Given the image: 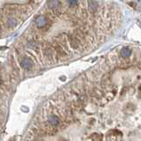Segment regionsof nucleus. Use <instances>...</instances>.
Masks as SVG:
<instances>
[{"instance_id":"obj_1","label":"nucleus","mask_w":141,"mask_h":141,"mask_svg":"<svg viewBox=\"0 0 141 141\" xmlns=\"http://www.w3.org/2000/svg\"><path fill=\"white\" fill-rule=\"evenodd\" d=\"M119 52L62 92L63 141H141V51Z\"/></svg>"},{"instance_id":"obj_2","label":"nucleus","mask_w":141,"mask_h":141,"mask_svg":"<svg viewBox=\"0 0 141 141\" xmlns=\"http://www.w3.org/2000/svg\"><path fill=\"white\" fill-rule=\"evenodd\" d=\"M21 66L25 69H30V68L32 67V61L28 58H24L21 60Z\"/></svg>"}]
</instances>
